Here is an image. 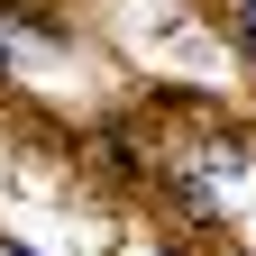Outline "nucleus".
I'll use <instances>...</instances> for the list:
<instances>
[{
    "mask_svg": "<svg viewBox=\"0 0 256 256\" xmlns=\"http://www.w3.org/2000/svg\"><path fill=\"white\" fill-rule=\"evenodd\" d=\"M0 74H10V37H0Z\"/></svg>",
    "mask_w": 256,
    "mask_h": 256,
    "instance_id": "f03ea898",
    "label": "nucleus"
},
{
    "mask_svg": "<svg viewBox=\"0 0 256 256\" xmlns=\"http://www.w3.org/2000/svg\"><path fill=\"white\" fill-rule=\"evenodd\" d=\"M238 46H256V0H238Z\"/></svg>",
    "mask_w": 256,
    "mask_h": 256,
    "instance_id": "f257e3e1",
    "label": "nucleus"
}]
</instances>
